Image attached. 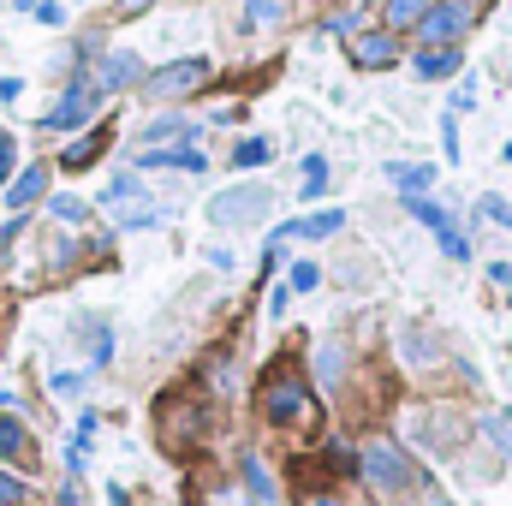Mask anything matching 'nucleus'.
I'll list each match as a JSON object with an SVG mask.
<instances>
[{
	"mask_svg": "<svg viewBox=\"0 0 512 506\" xmlns=\"http://www.w3.org/2000/svg\"><path fill=\"white\" fill-rule=\"evenodd\" d=\"M18 495H24V489H18V483H12V477L0 471V506H12V501H18Z\"/></svg>",
	"mask_w": 512,
	"mask_h": 506,
	"instance_id": "obj_31",
	"label": "nucleus"
},
{
	"mask_svg": "<svg viewBox=\"0 0 512 506\" xmlns=\"http://www.w3.org/2000/svg\"><path fill=\"white\" fill-rule=\"evenodd\" d=\"M262 411H268V423H316V399L298 376H268Z\"/></svg>",
	"mask_w": 512,
	"mask_h": 506,
	"instance_id": "obj_1",
	"label": "nucleus"
},
{
	"mask_svg": "<svg viewBox=\"0 0 512 506\" xmlns=\"http://www.w3.org/2000/svg\"><path fill=\"white\" fill-rule=\"evenodd\" d=\"M429 506H447V501H441V495H429Z\"/></svg>",
	"mask_w": 512,
	"mask_h": 506,
	"instance_id": "obj_35",
	"label": "nucleus"
},
{
	"mask_svg": "<svg viewBox=\"0 0 512 506\" xmlns=\"http://www.w3.org/2000/svg\"><path fill=\"white\" fill-rule=\"evenodd\" d=\"M102 149H108V131H96V137H78V143L66 149V167H90Z\"/></svg>",
	"mask_w": 512,
	"mask_h": 506,
	"instance_id": "obj_18",
	"label": "nucleus"
},
{
	"mask_svg": "<svg viewBox=\"0 0 512 506\" xmlns=\"http://www.w3.org/2000/svg\"><path fill=\"white\" fill-rule=\"evenodd\" d=\"M262 161H268V143H262V137H245V143L233 149V167H245V173H251V167H262Z\"/></svg>",
	"mask_w": 512,
	"mask_h": 506,
	"instance_id": "obj_20",
	"label": "nucleus"
},
{
	"mask_svg": "<svg viewBox=\"0 0 512 506\" xmlns=\"http://www.w3.org/2000/svg\"><path fill=\"white\" fill-rule=\"evenodd\" d=\"M286 304H292V292H286V286H274V292H268V316H280Z\"/></svg>",
	"mask_w": 512,
	"mask_h": 506,
	"instance_id": "obj_30",
	"label": "nucleus"
},
{
	"mask_svg": "<svg viewBox=\"0 0 512 506\" xmlns=\"http://www.w3.org/2000/svg\"><path fill=\"white\" fill-rule=\"evenodd\" d=\"M102 203H108V215H114L120 227H155V221H161L155 197H143V185H137L131 173H120V179L108 185V197H102Z\"/></svg>",
	"mask_w": 512,
	"mask_h": 506,
	"instance_id": "obj_3",
	"label": "nucleus"
},
{
	"mask_svg": "<svg viewBox=\"0 0 512 506\" xmlns=\"http://www.w3.org/2000/svg\"><path fill=\"white\" fill-rule=\"evenodd\" d=\"M262 209H268V191L233 185V191H221V197L209 203V221H215V227H251V221H262Z\"/></svg>",
	"mask_w": 512,
	"mask_h": 506,
	"instance_id": "obj_4",
	"label": "nucleus"
},
{
	"mask_svg": "<svg viewBox=\"0 0 512 506\" xmlns=\"http://www.w3.org/2000/svg\"><path fill=\"white\" fill-rule=\"evenodd\" d=\"M405 209H411V215H417V221H423L429 233H441V227H453V221H447V215H441L435 203H423V197H405Z\"/></svg>",
	"mask_w": 512,
	"mask_h": 506,
	"instance_id": "obj_21",
	"label": "nucleus"
},
{
	"mask_svg": "<svg viewBox=\"0 0 512 506\" xmlns=\"http://www.w3.org/2000/svg\"><path fill=\"white\" fill-rule=\"evenodd\" d=\"M429 6H435V0H387V30H405V24H417Z\"/></svg>",
	"mask_w": 512,
	"mask_h": 506,
	"instance_id": "obj_17",
	"label": "nucleus"
},
{
	"mask_svg": "<svg viewBox=\"0 0 512 506\" xmlns=\"http://www.w3.org/2000/svg\"><path fill=\"white\" fill-rule=\"evenodd\" d=\"M352 54H358V66H364V72H382V66H393L399 42H393V30H382V36H358V42H352Z\"/></svg>",
	"mask_w": 512,
	"mask_h": 506,
	"instance_id": "obj_10",
	"label": "nucleus"
},
{
	"mask_svg": "<svg viewBox=\"0 0 512 506\" xmlns=\"http://www.w3.org/2000/svg\"><path fill=\"white\" fill-rule=\"evenodd\" d=\"M96 102H102V84H90V78H72V90L60 96V108L42 120L48 131H72V126H84L90 114H96Z\"/></svg>",
	"mask_w": 512,
	"mask_h": 506,
	"instance_id": "obj_6",
	"label": "nucleus"
},
{
	"mask_svg": "<svg viewBox=\"0 0 512 506\" xmlns=\"http://www.w3.org/2000/svg\"><path fill=\"white\" fill-rule=\"evenodd\" d=\"M0 459H30V429L0 411Z\"/></svg>",
	"mask_w": 512,
	"mask_h": 506,
	"instance_id": "obj_14",
	"label": "nucleus"
},
{
	"mask_svg": "<svg viewBox=\"0 0 512 506\" xmlns=\"http://www.w3.org/2000/svg\"><path fill=\"white\" fill-rule=\"evenodd\" d=\"M459 66H465V54L459 48H417V60H411V72L417 78H459Z\"/></svg>",
	"mask_w": 512,
	"mask_h": 506,
	"instance_id": "obj_8",
	"label": "nucleus"
},
{
	"mask_svg": "<svg viewBox=\"0 0 512 506\" xmlns=\"http://www.w3.org/2000/svg\"><path fill=\"white\" fill-rule=\"evenodd\" d=\"M18 96H24V84L18 78H0V102H18Z\"/></svg>",
	"mask_w": 512,
	"mask_h": 506,
	"instance_id": "obj_32",
	"label": "nucleus"
},
{
	"mask_svg": "<svg viewBox=\"0 0 512 506\" xmlns=\"http://www.w3.org/2000/svg\"><path fill=\"white\" fill-rule=\"evenodd\" d=\"M471 102H477V78H471V84H459V90H453V108H447V114H465V108H471Z\"/></svg>",
	"mask_w": 512,
	"mask_h": 506,
	"instance_id": "obj_27",
	"label": "nucleus"
},
{
	"mask_svg": "<svg viewBox=\"0 0 512 506\" xmlns=\"http://www.w3.org/2000/svg\"><path fill=\"white\" fill-rule=\"evenodd\" d=\"M483 215H489V221H501V227H512V209L501 203V197H483Z\"/></svg>",
	"mask_w": 512,
	"mask_h": 506,
	"instance_id": "obj_28",
	"label": "nucleus"
},
{
	"mask_svg": "<svg viewBox=\"0 0 512 506\" xmlns=\"http://www.w3.org/2000/svg\"><path fill=\"white\" fill-rule=\"evenodd\" d=\"M6 173H12V137L0 131V179H6Z\"/></svg>",
	"mask_w": 512,
	"mask_h": 506,
	"instance_id": "obj_33",
	"label": "nucleus"
},
{
	"mask_svg": "<svg viewBox=\"0 0 512 506\" xmlns=\"http://www.w3.org/2000/svg\"><path fill=\"white\" fill-rule=\"evenodd\" d=\"M179 131L191 137V126H185V120H155V126L143 131V137H149V143H161V137H179Z\"/></svg>",
	"mask_w": 512,
	"mask_h": 506,
	"instance_id": "obj_24",
	"label": "nucleus"
},
{
	"mask_svg": "<svg viewBox=\"0 0 512 506\" xmlns=\"http://www.w3.org/2000/svg\"><path fill=\"white\" fill-rule=\"evenodd\" d=\"M387 179H393L405 197H423V191L435 185V167H399V161H393V167H387Z\"/></svg>",
	"mask_w": 512,
	"mask_h": 506,
	"instance_id": "obj_15",
	"label": "nucleus"
},
{
	"mask_svg": "<svg viewBox=\"0 0 512 506\" xmlns=\"http://www.w3.org/2000/svg\"><path fill=\"white\" fill-rule=\"evenodd\" d=\"M36 18H42V24H66V6H60V0H42Z\"/></svg>",
	"mask_w": 512,
	"mask_h": 506,
	"instance_id": "obj_29",
	"label": "nucleus"
},
{
	"mask_svg": "<svg viewBox=\"0 0 512 506\" xmlns=\"http://www.w3.org/2000/svg\"><path fill=\"white\" fill-rule=\"evenodd\" d=\"M316 280H322V274H316V262H298V268H292V292H310Z\"/></svg>",
	"mask_w": 512,
	"mask_h": 506,
	"instance_id": "obj_25",
	"label": "nucleus"
},
{
	"mask_svg": "<svg viewBox=\"0 0 512 506\" xmlns=\"http://www.w3.org/2000/svg\"><path fill=\"white\" fill-rule=\"evenodd\" d=\"M42 191H48V167H24V173L12 179V191H6V203H12V209H24V203H36Z\"/></svg>",
	"mask_w": 512,
	"mask_h": 506,
	"instance_id": "obj_13",
	"label": "nucleus"
},
{
	"mask_svg": "<svg viewBox=\"0 0 512 506\" xmlns=\"http://www.w3.org/2000/svg\"><path fill=\"white\" fill-rule=\"evenodd\" d=\"M435 239H441V251L453 256V262H465V256H471V245H465V233H459V227H441Z\"/></svg>",
	"mask_w": 512,
	"mask_h": 506,
	"instance_id": "obj_23",
	"label": "nucleus"
},
{
	"mask_svg": "<svg viewBox=\"0 0 512 506\" xmlns=\"http://www.w3.org/2000/svg\"><path fill=\"white\" fill-rule=\"evenodd\" d=\"M245 495H251V506H274V483H268L262 459H245Z\"/></svg>",
	"mask_w": 512,
	"mask_h": 506,
	"instance_id": "obj_16",
	"label": "nucleus"
},
{
	"mask_svg": "<svg viewBox=\"0 0 512 506\" xmlns=\"http://www.w3.org/2000/svg\"><path fill=\"white\" fill-rule=\"evenodd\" d=\"M364 477H370L382 495H399V489H411V459H405L387 435H376V441L364 447Z\"/></svg>",
	"mask_w": 512,
	"mask_h": 506,
	"instance_id": "obj_2",
	"label": "nucleus"
},
{
	"mask_svg": "<svg viewBox=\"0 0 512 506\" xmlns=\"http://www.w3.org/2000/svg\"><path fill=\"white\" fill-rule=\"evenodd\" d=\"M48 215H54V221H84L90 209H84V197H54V203H48Z\"/></svg>",
	"mask_w": 512,
	"mask_h": 506,
	"instance_id": "obj_22",
	"label": "nucleus"
},
{
	"mask_svg": "<svg viewBox=\"0 0 512 506\" xmlns=\"http://www.w3.org/2000/svg\"><path fill=\"white\" fill-rule=\"evenodd\" d=\"M12 6H36V0H12Z\"/></svg>",
	"mask_w": 512,
	"mask_h": 506,
	"instance_id": "obj_37",
	"label": "nucleus"
},
{
	"mask_svg": "<svg viewBox=\"0 0 512 506\" xmlns=\"http://www.w3.org/2000/svg\"><path fill=\"white\" fill-rule=\"evenodd\" d=\"M209 84V60H173V66H161L155 78H149V96L155 102H173V96H191V90H203Z\"/></svg>",
	"mask_w": 512,
	"mask_h": 506,
	"instance_id": "obj_5",
	"label": "nucleus"
},
{
	"mask_svg": "<svg viewBox=\"0 0 512 506\" xmlns=\"http://www.w3.org/2000/svg\"><path fill=\"white\" fill-rule=\"evenodd\" d=\"M310 506H340V501H310Z\"/></svg>",
	"mask_w": 512,
	"mask_h": 506,
	"instance_id": "obj_36",
	"label": "nucleus"
},
{
	"mask_svg": "<svg viewBox=\"0 0 512 506\" xmlns=\"http://www.w3.org/2000/svg\"><path fill=\"white\" fill-rule=\"evenodd\" d=\"M340 227H346V215H340V209H328V215H304V221H286L280 233H286V239H328V233H340Z\"/></svg>",
	"mask_w": 512,
	"mask_h": 506,
	"instance_id": "obj_11",
	"label": "nucleus"
},
{
	"mask_svg": "<svg viewBox=\"0 0 512 506\" xmlns=\"http://www.w3.org/2000/svg\"><path fill=\"white\" fill-rule=\"evenodd\" d=\"M120 6H126V12H137V6H149V0H120Z\"/></svg>",
	"mask_w": 512,
	"mask_h": 506,
	"instance_id": "obj_34",
	"label": "nucleus"
},
{
	"mask_svg": "<svg viewBox=\"0 0 512 506\" xmlns=\"http://www.w3.org/2000/svg\"><path fill=\"white\" fill-rule=\"evenodd\" d=\"M137 167H173V173H203V167H209V155H197V149L173 143V149H149V155H137Z\"/></svg>",
	"mask_w": 512,
	"mask_h": 506,
	"instance_id": "obj_9",
	"label": "nucleus"
},
{
	"mask_svg": "<svg viewBox=\"0 0 512 506\" xmlns=\"http://www.w3.org/2000/svg\"><path fill=\"white\" fill-rule=\"evenodd\" d=\"M137 78H143V66H137V54H126V48L102 60V90H126V84H137Z\"/></svg>",
	"mask_w": 512,
	"mask_h": 506,
	"instance_id": "obj_12",
	"label": "nucleus"
},
{
	"mask_svg": "<svg viewBox=\"0 0 512 506\" xmlns=\"http://www.w3.org/2000/svg\"><path fill=\"white\" fill-rule=\"evenodd\" d=\"M280 12H286L280 0H251V6H245V24H251V30H274Z\"/></svg>",
	"mask_w": 512,
	"mask_h": 506,
	"instance_id": "obj_19",
	"label": "nucleus"
},
{
	"mask_svg": "<svg viewBox=\"0 0 512 506\" xmlns=\"http://www.w3.org/2000/svg\"><path fill=\"white\" fill-rule=\"evenodd\" d=\"M48 387H54V393H60V399H72V393H78V387H84V376H72V370H60V376L48 381Z\"/></svg>",
	"mask_w": 512,
	"mask_h": 506,
	"instance_id": "obj_26",
	"label": "nucleus"
},
{
	"mask_svg": "<svg viewBox=\"0 0 512 506\" xmlns=\"http://www.w3.org/2000/svg\"><path fill=\"white\" fill-rule=\"evenodd\" d=\"M465 24H471V12H459V6H429V12L417 18L423 48H453V42L465 36Z\"/></svg>",
	"mask_w": 512,
	"mask_h": 506,
	"instance_id": "obj_7",
	"label": "nucleus"
}]
</instances>
